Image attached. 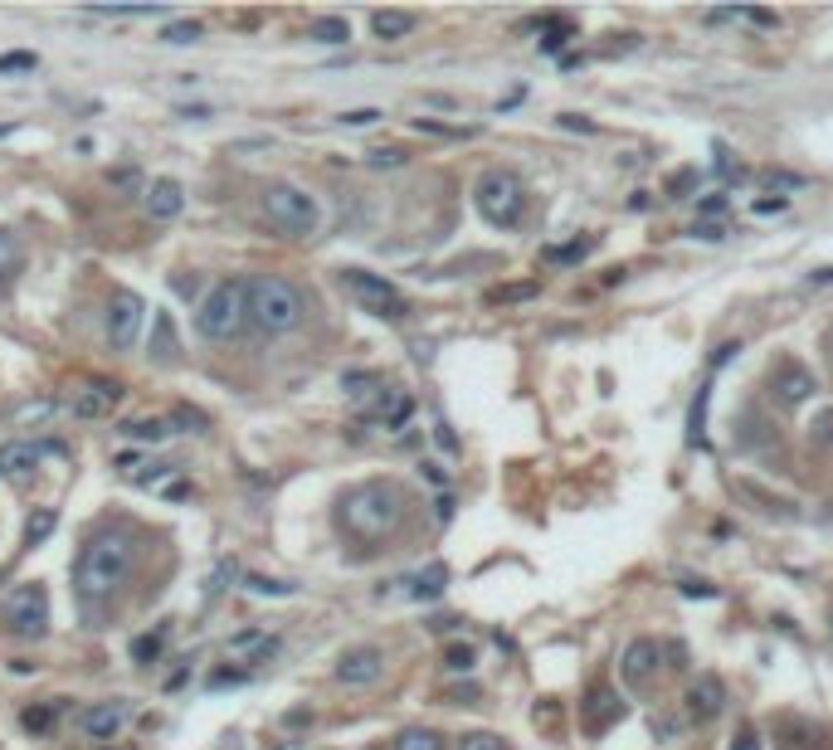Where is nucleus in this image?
Instances as JSON below:
<instances>
[{"label":"nucleus","instance_id":"nucleus-34","mask_svg":"<svg viewBox=\"0 0 833 750\" xmlns=\"http://www.w3.org/2000/svg\"><path fill=\"white\" fill-rule=\"evenodd\" d=\"M171 473H176V463H147V468H142V473H137L132 483H137V488H161V483H166Z\"/></svg>","mask_w":833,"mask_h":750},{"label":"nucleus","instance_id":"nucleus-42","mask_svg":"<svg viewBox=\"0 0 833 750\" xmlns=\"http://www.w3.org/2000/svg\"><path fill=\"white\" fill-rule=\"evenodd\" d=\"M731 750H760V736H756V726H741V731L731 736Z\"/></svg>","mask_w":833,"mask_h":750},{"label":"nucleus","instance_id":"nucleus-38","mask_svg":"<svg viewBox=\"0 0 833 750\" xmlns=\"http://www.w3.org/2000/svg\"><path fill=\"white\" fill-rule=\"evenodd\" d=\"M692 444H702V424H707V390H697V400H692Z\"/></svg>","mask_w":833,"mask_h":750},{"label":"nucleus","instance_id":"nucleus-18","mask_svg":"<svg viewBox=\"0 0 833 750\" xmlns=\"http://www.w3.org/2000/svg\"><path fill=\"white\" fill-rule=\"evenodd\" d=\"M39 444H25V439H15V444H0V473L5 478H20V473H35L39 468Z\"/></svg>","mask_w":833,"mask_h":750},{"label":"nucleus","instance_id":"nucleus-19","mask_svg":"<svg viewBox=\"0 0 833 750\" xmlns=\"http://www.w3.org/2000/svg\"><path fill=\"white\" fill-rule=\"evenodd\" d=\"M229 658H254V653H273L278 648V638L268 634V629H239V634H229Z\"/></svg>","mask_w":833,"mask_h":750},{"label":"nucleus","instance_id":"nucleus-3","mask_svg":"<svg viewBox=\"0 0 833 750\" xmlns=\"http://www.w3.org/2000/svg\"><path fill=\"white\" fill-rule=\"evenodd\" d=\"M307 317V298L298 283L278 278V273H259L249 278V322L268 332V337H283L293 327H303Z\"/></svg>","mask_w":833,"mask_h":750},{"label":"nucleus","instance_id":"nucleus-41","mask_svg":"<svg viewBox=\"0 0 833 750\" xmlns=\"http://www.w3.org/2000/svg\"><path fill=\"white\" fill-rule=\"evenodd\" d=\"M171 424H186V429H205L210 419H205V414H200V410H186V405H181V410L171 414Z\"/></svg>","mask_w":833,"mask_h":750},{"label":"nucleus","instance_id":"nucleus-53","mask_svg":"<svg viewBox=\"0 0 833 750\" xmlns=\"http://www.w3.org/2000/svg\"><path fill=\"white\" fill-rule=\"evenodd\" d=\"M5 132H15V127H10V122H0V137H5Z\"/></svg>","mask_w":833,"mask_h":750},{"label":"nucleus","instance_id":"nucleus-10","mask_svg":"<svg viewBox=\"0 0 833 750\" xmlns=\"http://www.w3.org/2000/svg\"><path fill=\"white\" fill-rule=\"evenodd\" d=\"M663 668V648L653 643V638H634L624 653H619V677L629 682V687H648L653 677Z\"/></svg>","mask_w":833,"mask_h":750},{"label":"nucleus","instance_id":"nucleus-30","mask_svg":"<svg viewBox=\"0 0 833 750\" xmlns=\"http://www.w3.org/2000/svg\"><path fill=\"white\" fill-rule=\"evenodd\" d=\"M59 707H64V702H49V707H30V712L20 716V726H25L30 736H44V731L54 726V712H59Z\"/></svg>","mask_w":833,"mask_h":750},{"label":"nucleus","instance_id":"nucleus-25","mask_svg":"<svg viewBox=\"0 0 833 750\" xmlns=\"http://www.w3.org/2000/svg\"><path fill=\"white\" fill-rule=\"evenodd\" d=\"M444 585H449V570H444V565H429L424 575H415V580H410V595H415V600H434Z\"/></svg>","mask_w":833,"mask_h":750},{"label":"nucleus","instance_id":"nucleus-16","mask_svg":"<svg viewBox=\"0 0 833 750\" xmlns=\"http://www.w3.org/2000/svg\"><path fill=\"white\" fill-rule=\"evenodd\" d=\"M181 205H186V190H181V181H171V176L152 181V190H147V210H152V220H176V215H181Z\"/></svg>","mask_w":833,"mask_h":750},{"label":"nucleus","instance_id":"nucleus-27","mask_svg":"<svg viewBox=\"0 0 833 750\" xmlns=\"http://www.w3.org/2000/svg\"><path fill=\"white\" fill-rule=\"evenodd\" d=\"M122 434H127V439H142V444H161L171 429H166V419H127Z\"/></svg>","mask_w":833,"mask_h":750},{"label":"nucleus","instance_id":"nucleus-14","mask_svg":"<svg viewBox=\"0 0 833 750\" xmlns=\"http://www.w3.org/2000/svg\"><path fill=\"white\" fill-rule=\"evenodd\" d=\"M117 400H122V385H117V380H93L88 390H78L74 400H69V410H74V419H103Z\"/></svg>","mask_w":833,"mask_h":750},{"label":"nucleus","instance_id":"nucleus-22","mask_svg":"<svg viewBox=\"0 0 833 750\" xmlns=\"http://www.w3.org/2000/svg\"><path fill=\"white\" fill-rule=\"evenodd\" d=\"M20 268H25V244H20L10 229H0V278L10 283Z\"/></svg>","mask_w":833,"mask_h":750},{"label":"nucleus","instance_id":"nucleus-6","mask_svg":"<svg viewBox=\"0 0 833 750\" xmlns=\"http://www.w3.org/2000/svg\"><path fill=\"white\" fill-rule=\"evenodd\" d=\"M264 215H268V225L293 234V239H307V234H317V225H322L317 200H312L303 186H293V181H273V186L264 190Z\"/></svg>","mask_w":833,"mask_h":750},{"label":"nucleus","instance_id":"nucleus-11","mask_svg":"<svg viewBox=\"0 0 833 750\" xmlns=\"http://www.w3.org/2000/svg\"><path fill=\"white\" fill-rule=\"evenodd\" d=\"M380 673H385V653L371 648V643L346 648V653L337 658V682H346V687H371Z\"/></svg>","mask_w":833,"mask_h":750},{"label":"nucleus","instance_id":"nucleus-46","mask_svg":"<svg viewBox=\"0 0 833 750\" xmlns=\"http://www.w3.org/2000/svg\"><path fill=\"white\" fill-rule=\"evenodd\" d=\"M692 239H726V225H692Z\"/></svg>","mask_w":833,"mask_h":750},{"label":"nucleus","instance_id":"nucleus-7","mask_svg":"<svg viewBox=\"0 0 833 750\" xmlns=\"http://www.w3.org/2000/svg\"><path fill=\"white\" fill-rule=\"evenodd\" d=\"M0 619H5L10 634L39 638L49 629V595H44V585H20V590H10V595L0 600Z\"/></svg>","mask_w":833,"mask_h":750},{"label":"nucleus","instance_id":"nucleus-24","mask_svg":"<svg viewBox=\"0 0 833 750\" xmlns=\"http://www.w3.org/2000/svg\"><path fill=\"white\" fill-rule=\"evenodd\" d=\"M395 750H444V736L429 731V726H410L395 736Z\"/></svg>","mask_w":833,"mask_h":750},{"label":"nucleus","instance_id":"nucleus-49","mask_svg":"<svg viewBox=\"0 0 833 750\" xmlns=\"http://www.w3.org/2000/svg\"><path fill=\"white\" fill-rule=\"evenodd\" d=\"M736 351H741V346H736V341H726V346H717V356H712V371H717V366H726V361H731V356H736Z\"/></svg>","mask_w":833,"mask_h":750},{"label":"nucleus","instance_id":"nucleus-15","mask_svg":"<svg viewBox=\"0 0 833 750\" xmlns=\"http://www.w3.org/2000/svg\"><path fill=\"white\" fill-rule=\"evenodd\" d=\"M770 390H775V400H785V405H804L809 395H814V375L795 366V361H785L780 371L770 375Z\"/></svg>","mask_w":833,"mask_h":750},{"label":"nucleus","instance_id":"nucleus-50","mask_svg":"<svg viewBox=\"0 0 833 750\" xmlns=\"http://www.w3.org/2000/svg\"><path fill=\"white\" fill-rule=\"evenodd\" d=\"M229 682H244V673H215L210 677V687H229Z\"/></svg>","mask_w":833,"mask_h":750},{"label":"nucleus","instance_id":"nucleus-51","mask_svg":"<svg viewBox=\"0 0 833 750\" xmlns=\"http://www.w3.org/2000/svg\"><path fill=\"white\" fill-rule=\"evenodd\" d=\"M814 429H819V444H829V434H833V414H824V419H819Z\"/></svg>","mask_w":833,"mask_h":750},{"label":"nucleus","instance_id":"nucleus-23","mask_svg":"<svg viewBox=\"0 0 833 750\" xmlns=\"http://www.w3.org/2000/svg\"><path fill=\"white\" fill-rule=\"evenodd\" d=\"M307 39H317V44H346V39H351V25H346L341 15H322V20H312Z\"/></svg>","mask_w":833,"mask_h":750},{"label":"nucleus","instance_id":"nucleus-32","mask_svg":"<svg viewBox=\"0 0 833 750\" xmlns=\"http://www.w3.org/2000/svg\"><path fill=\"white\" fill-rule=\"evenodd\" d=\"M200 39V20H176L161 30V44H195Z\"/></svg>","mask_w":833,"mask_h":750},{"label":"nucleus","instance_id":"nucleus-12","mask_svg":"<svg viewBox=\"0 0 833 750\" xmlns=\"http://www.w3.org/2000/svg\"><path fill=\"white\" fill-rule=\"evenodd\" d=\"M122 721H127V702H93V707H83L74 716V726L83 736H93V741H113L122 731Z\"/></svg>","mask_w":833,"mask_h":750},{"label":"nucleus","instance_id":"nucleus-45","mask_svg":"<svg viewBox=\"0 0 833 750\" xmlns=\"http://www.w3.org/2000/svg\"><path fill=\"white\" fill-rule=\"evenodd\" d=\"M726 210H731L726 195H707V200H702V215H726Z\"/></svg>","mask_w":833,"mask_h":750},{"label":"nucleus","instance_id":"nucleus-39","mask_svg":"<svg viewBox=\"0 0 833 750\" xmlns=\"http://www.w3.org/2000/svg\"><path fill=\"white\" fill-rule=\"evenodd\" d=\"M366 161H371L376 171H385V166H405V151H400V147H376Z\"/></svg>","mask_w":833,"mask_h":750},{"label":"nucleus","instance_id":"nucleus-17","mask_svg":"<svg viewBox=\"0 0 833 750\" xmlns=\"http://www.w3.org/2000/svg\"><path fill=\"white\" fill-rule=\"evenodd\" d=\"M619 716H624V702H619L614 692L595 687V692L585 697V726H590V731H609V726H614Z\"/></svg>","mask_w":833,"mask_h":750},{"label":"nucleus","instance_id":"nucleus-48","mask_svg":"<svg viewBox=\"0 0 833 750\" xmlns=\"http://www.w3.org/2000/svg\"><path fill=\"white\" fill-rule=\"evenodd\" d=\"M702 20H707V25H731V20H741V10H707Z\"/></svg>","mask_w":833,"mask_h":750},{"label":"nucleus","instance_id":"nucleus-13","mask_svg":"<svg viewBox=\"0 0 833 750\" xmlns=\"http://www.w3.org/2000/svg\"><path fill=\"white\" fill-rule=\"evenodd\" d=\"M721 707H726V687H721L717 673H702L687 687V716H692V721H712Z\"/></svg>","mask_w":833,"mask_h":750},{"label":"nucleus","instance_id":"nucleus-54","mask_svg":"<svg viewBox=\"0 0 833 750\" xmlns=\"http://www.w3.org/2000/svg\"><path fill=\"white\" fill-rule=\"evenodd\" d=\"M829 619H833V609H829Z\"/></svg>","mask_w":833,"mask_h":750},{"label":"nucleus","instance_id":"nucleus-31","mask_svg":"<svg viewBox=\"0 0 833 750\" xmlns=\"http://www.w3.org/2000/svg\"><path fill=\"white\" fill-rule=\"evenodd\" d=\"M54 522H59V517H54V507H39L35 517L25 522V541H30V546H39V541L54 531Z\"/></svg>","mask_w":833,"mask_h":750},{"label":"nucleus","instance_id":"nucleus-9","mask_svg":"<svg viewBox=\"0 0 833 750\" xmlns=\"http://www.w3.org/2000/svg\"><path fill=\"white\" fill-rule=\"evenodd\" d=\"M142 317H147V307H142L137 293H113V302H108V341H113V351H132L137 346Z\"/></svg>","mask_w":833,"mask_h":750},{"label":"nucleus","instance_id":"nucleus-26","mask_svg":"<svg viewBox=\"0 0 833 750\" xmlns=\"http://www.w3.org/2000/svg\"><path fill=\"white\" fill-rule=\"evenodd\" d=\"M756 181H760L765 190H780V200H785V195H795V190H804V186H809V181H804L799 171H775V166H770V171H760Z\"/></svg>","mask_w":833,"mask_h":750},{"label":"nucleus","instance_id":"nucleus-28","mask_svg":"<svg viewBox=\"0 0 833 750\" xmlns=\"http://www.w3.org/2000/svg\"><path fill=\"white\" fill-rule=\"evenodd\" d=\"M244 590H249V595H273V600H288L298 585H293V580H268V575H244Z\"/></svg>","mask_w":833,"mask_h":750},{"label":"nucleus","instance_id":"nucleus-1","mask_svg":"<svg viewBox=\"0 0 833 750\" xmlns=\"http://www.w3.org/2000/svg\"><path fill=\"white\" fill-rule=\"evenodd\" d=\"M132 565H137V546H132V536L127 531H98L88 546H83V556L74 565V590L78 600L88 604H103L113 590L127 585V575H132Z\"/></svg>","mask_w":833,"mask_h":750},{"label":"nucleus","instance_id":"nucleus-4","mask_svg":"<svg viewBox=\"0 0 833 750\" xmlns=\"http://www.w3.org/2000/svg\"><path fill=\"white\" fill-rule=\"evenodd\" d=\"M249 327V278H225L195 312V332L205 341H234Z\"/></svg>","mask_w":833,"mask_h":750},{"label":"nucleus","instance_id":"nucleus-44","mask_svg":"<svg viewBox=\"0 0 833 750\" xmlns=\"http://www.w3.org/2000/svg\"><path fill=\"white\" fill-rule=\"evenodd\" d=\"M49 410H54L49 400H35V405H25V410H20V419H25V424H39V419H49Z\"/></svg>","mask_w":833,"mask_h":750},{"label":"nucleus","instance_id":"nucleus-40","mask_svg":"<svg viewBox=\"0 0 833 750\" xmlns=\"http://www.w3.org/2000/svg\"><path fill=\"white\" fill-rule=\"evenodd\" d=\"M522 298H536V283H517V288H497L493 302H522Z\"/></svg>","mask_w":833,"mask_h":750},{"label":"nucleus","instance_id":"nucleus-8","mask_svg":"<svg viewBox=\"0 0 833 750\" xmlns=\"http://www.w3.org/2000/svg\"><path fill=\"white\" fill-rule=\"evenodd\" d=\"M341 283L361 298V307L366 312H376V317H385V322H400L410 307H405V298L395 293V283H385V278H376V273H366V268H346L341 273Z\"/></svg>","mask_w":833,"mask_h":750},{"label":"nucleus","instance_id":"nucleus-2","mask_svg":"<svg viewBox=\"0 0 833 750\" xmlns=\"http://www.w3.org/2000/svg\"><path fill=\"white\" fill-rule=\"evenodd\" d=\"M341 526L356 536V541H385V536H395L400 522H405V492L395 488V483H361V488H351L341 497Z\"/></svg>","mask_w":833,"mask_h":750},{"label":"nucleus","instance_id":"nucleus-29","mask_svg":"<svg viewBox=\"0 0 833 750\" xmlns=\"http://www.w3.org/2000/svg\"><path fill=\"white\" fill-rule=\"evenodd\" d=\"M161 648H166V624L156 634L132 638V663H152V658H161Z\"/></svg>","mask_w":833,"mask_h":750},{"label":"nucleus","instance_id":"nucleus-20","mask_svg":"<svg viewBox=\"0 0 833 750\" xmlns=\"http://www.w3.org/2000/svg\"><path fill=\"white\" fill-rule=\"evenodd\" d=\"M371 30H376V39H405L415 30V15H405V10H376Z\"/></svg>","mask_w":833,"mask_h":750},{"label":"nucleus","instance_id":"nucleus-21","mask_svg":"<svg viewBox=\"0 0 833 750\" xmlns=\"http://www.w3.org/2000/svg\"><path fill=\"white\" fill-rule=\"evenodd\" d=\"M152 356L156 361H176V327H171V312H156L152 317Z\"/></svg>","mask_w":833,"mask_h":750},{"label":"nucleus","instance_id":"nucleus-36","mask_svg":"<svg viewBox=\"0 0 833 750\" xmlns=\"http://www.w3.org/2000/svg\"><path fill=\"white\" fill-rule=\"evenodd\" d=\"M444 663H449V673H468V668H473V648H468V643H454V648L444 653Z\"/></svg>","mask_w":833,"mask_h":750},{"label":"nucleus","instance_id":"nucleus-5","mask_svg":"<svg viewBox=\"0 0 833 750\" xmlns=\"http://www.w3.org/2000/svg\"><path fill=\"white\" fill-rule=\"evenodd\" d=\"M473 205L493 229H512L527 215V186L512 171H483L478 186H473Z\"/></svg>","mask_w":833,"mask_h":750},{"label":"nucleus","instance_id":"nucleus-52","mask_svg":"<svg viewBox=\"0 0 833 750\" xmlns=\"http://www.w3.org/2000/svg\"><path fill=\"white\" fill-rule=\"evenodd\" d=\"M273 750H298V741H283V746H273Z\"/></svg>","mask_w":833,"mask_h":750},{"label":"nucleus","instance_id":"nucleus-35","mask_svg":"<svg viewBox=\"0 0 833 750\" xmlns=\"http://www.w3.org/2000/svg\"><path fill=\"white\" fill-rule=\"evenodd\" d=\"M590 254V239H575V244H566V249H546V263H575Z\"/></svg>","mask_w":833,"mask_h":750},{"label":"nucleus","instance_id":"nucleus-37","mask_svg":"<svg viewBox=\"0 0 833 750\" xmlns=\"http://www.w3.org/2000/svg\"><path fill=\"white\" fill-rule=\"evenodd\" d=\"M39 59L35 54H25V49H20V54H0V74H25V69H35Z\"/></svg>","mask_w":833,"mask_h":750},{"label":"nucleus","instance_id":"nucleus-33","mask_svg":"<svg viewBox=\"0 0 833 750\" xmlns=\"http://www.w3.org/2000/svg\"><path fill=\"white\" fill-rule=\"evenodd\" d=\"M458 750H512L497 731H468L463 741H458Z\"/></svg>","mask_w":833,"mask_h":750},{"label":"nucleus","instance_id":"nucleus-47","mask_svg":"<svg viewBox=\"0 0 833 750\" xmlns=\"http://www.w3.org/2000/svg\"><path fill=\"white\" fill-rule=\"evenodd\" d=\"M225 580H234V561H225L215 575H210V595H215V590H225Z\"/></svg>","mask_w":833,"mask_h":750},{"label":"nucleus","instance_id":"nucleus-43","mask_svg":"<svg viewBox=\"0 0 833 750\" xmlns=\"http://www.w3.org/2000/svg\"><path fill=\"white\" fill-rule=\"evenodd\" d=\"M341 122L346 127H371V122H380L376 108H356V113H341Z\"/></svg>","mask_w":833,"mask_h":750}]
</instances>
